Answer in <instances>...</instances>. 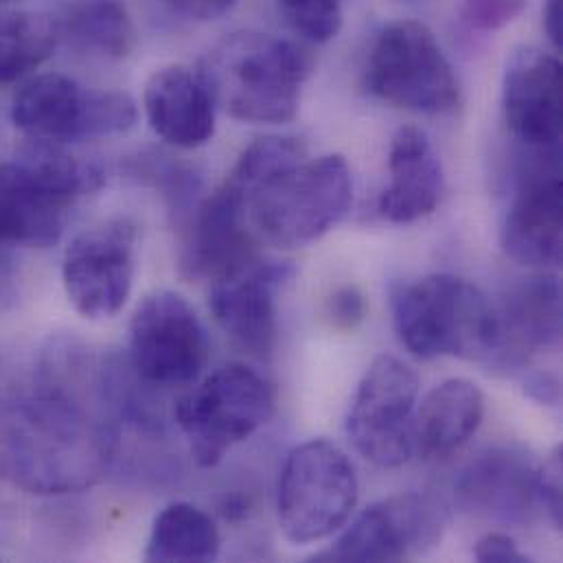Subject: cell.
<instances>
[{"instance_id": "7", "label": "cell", "mask_w": 563, "mask_h": 563, "mask_svg": "<svg viewBox=\"0 0 563 563\" xmlns=\"http://www.w3.org/2000/svg\"><path fill=\"white\" fill-rule=\"evenodd\" d=\"M360 483L349 456L324 439L296 445L283 461L277 514L291 544H313L340 531L357 507Z\"/></svg>"}, {"instance_id": "4", "label": "cell", "mask_w": 563, "mask_h": 563, "mask_svg": "<svg viewBox=\"0 0 563 563\" xmlns=\"http://www.w3.org/2000/svg\"><path fill=\"white\" fill-rule=\"evenodd\" d=\"M390 305L399 340L415 357L450 355L500 364L498 311L474 283L454 275H430L397 285Z\"/></svg>"}, {"instance_id": "3", "label": "cell", "mask_w": 563, "mask_h": 563, "mask_svg": "<svg viewBox=\"0 0 563 563\" xmlns=\"http://www.w3.org/2000/svg\"><path fill=\"white\" fill-rule=\"evenodd\" d=\"M103 172L55 143L31 141L0 163V264L13 249H48L70 209L103 185Z\"/></svg>"}, {"instance_id": "15", "label": "cell", "mask_w": 563, "mask_h": 563, "mask_svg": "<svg viewBox=\"0 0 563 563\" xmlns=\"http://www.w3.org/2000/svg\"><path fill=\"white\" fill-rule=\"evenodd\" d=\"M180 268L189 279L213 283L262 257L242 196L224 183L187 216Z\"/></svg>"}, {"instance_id": "10", "label": "cell", "mask_w": 563, "mask_h": 563, "mask_svg": "<svg viewBox=\"0 0 563 563\" xmlns=\"http://www.w3.org/2000/svg\"><path fill=\"white\" fill-rule=\"evenodd\" d=\"M419 379L395 355H379L366 368L351 410L346 434L353 448L379 467H401L415 452V406Z\"/></svg>"}, {"instance_id": "17", "label": "cell", "mask_w": 563, "mask_h": 563, "mask_svg": "<svg viewBox=\"0 0 563 563\" xmlns=\"http://www.w3.org/2000/svg\"><path fill=\"white\" fill-rule=\"evenodd\" d=\"M511 134L529 152L562 150L563 73L555 55L525 46L511 55L503 81Z\"/></svg>"}, {"instance_id": "9", "label": "cell", "mask_w": 563, "mask_h": 563, "mask_svg": "<svg viewBox=\"0 0 563 563\" xmlns=\"http://www.w3.org/2000/svg\"><path fill=\"white\" fill-rule=\"evenodd\" d=\"M366 86L382 101L421 114H445L461 103L456 73L437 35L419 20H397L379 33Z\"/></svg>"}, {"instance_id": "25", "label": "cell", "mask_w": 563, "mask_h": 563, "mask_svg": "<svg viewBox=\"0 0 563 563\" xmlns=\"http://www.w3.org/2000/svg\"><path fill=\"white\" fill-rule=\"evenodd\" d=\"M57 22L33 11L0 13V86L35 73L55 51Z\"/></svg>"}, {"instance_id": "35", "label": "cell", "mask_w": 563, "mask_h": 563, "mask_svg": "<svg viewBox=\"0 0 563 563\" xmlns=\"http://www.w3.org/2000/svg\"><path fill=\"white\" fill-rule=\"evenodd\" d=\"M9 2H13V0H0V7H4V4H9Z\"/></svg>"}, {"instance_id": "1", "label": "cell", "mask_w": 563, "mask_h": 563, "mask_svg": "<svg viewBox=\"0 0 563 563\" xmlns=\"http://www.w3.org/2000/svg\"><path fill=\"white\" fill-rule=\"evenodd\" d=\"M92 364L84 375L42 379L0 404V474L35 496L92 487L117 450L108 388Z\"/></svg>"}, {"instance_id": "24", "label": "cell", "mask_w": 563, "mask_h": 563, "mask_svg": "<svg viewBox=\"0 0 563 563\" xmlns=\"http://www.w3.org/2000/svg\"><path fill=\"white\" fill-rule=\"evenodd\" d=\"M57 29L59 37H66L75 48L103 59H123L136 46V29L128 11L114 0L77 2Z\"/></svg>"}, {"instance_id": "32", "label": "cell", "mask_w": 563, "mask_h": 563, "mask_svg": "<svg viewBox=\"0 0 563 563\" xmlns=\"http://www.w3.org/2000/svg\"><path fill=\"white\" fill-rule=\"evenodd\" d=\"M174 11L189 20H216L224 15L238 0H167Z\"/></svg>"}, {"instance_id": "30", "label": "cell", "mask_w": 563, "mask_h": 563, "mask_svg": "<svg viewBox=\"0 0 563 563\" xmlns=\"http://www.w3.org/2000/svg\"><path fill=\"white\" fill-rule=\"evenodd\" d=\"M366 313L364 296L357 287H340L331 294L327 302V316L338 329H355Z\"/></svg>"}, {"instance_id": "5", "label": "cell", "mask_w": 563, "mask_h": 563, "mask_svg": "<svg viewBox=\"0 0 563 563\" xmlns=\"http://www.w3.org/2000/svg\"><path fill=\"white\" fill-rule=\"evenodd\" d=\"M242 200L260 240L279 249H300L320 240L349 213L353 178L344 156L327 154L305 158Z\"/></svg>"}, {"instance_id": "13", "label": "cell", "mask_w": 563, "mask_h": 563, "mask_svg": "<svg viewBox=\"0 0 563 563\" xmlns=\"http://www.w3.org/2000/svg\"><path fill=\"white\" fill-rule=\"evenodd\" d=\"M448 516L441 503L401 494L368 507L318 562H401L439 544Z\"/></svg>"}, {"instance_id": "21", "label": "cell", "mask_w": 563, "mask_h": 563, "mask_svg": "<svg viewBox=\"0 0 563 563\" xmlns=\"http://www.w3.org/2000/svg\"><path fill=\"white\" fill-rule=\"evenodd\" d=\"M503 355L500 366H520L531 353L558 349L562 342V285L553 275L514 283L496 305Z\"/></svg>"}, {"instance_id": "31", "label": "cell", "mask_w": 563, "mask_h": 563, "mask_svg": "<svg viewBox=\"0 0 563 563\" xmlns=\"http://www.w3.org/2000/svg\"><path fill=\"white\" fill-rule=\"evenodd\" d=\"M474 558L483 563H527L531 562L529 555H525L514 538L505 533H487L481 538L474 547Z\"/></svg>"}, {"instance_id": "29", "label": "cell", "mask_w": 563, "mask_h": 563, "mask_svg": "<svg viewBox=\"0 0 563 563\" xmlns=\"http://www.w3.org/2000/svg\"><path fill=\"white\" fill-rule=\"evenodd\" d=\"M540 505L555 529H562V448H558L540 472Z\"/></svg>"}, {"instance_id": "8", "label": "cell", "mask_w": 563, "mask_h": 563, "mask_svg": "<svg viewBox=\"0 0 563 563\" xmlns=\"http://www.w3.org/2000/svg\"><path fill=\"white\" fill-rule=\"evenodd\" d=\"M136 119V103L128 92L86 88L59 73L29 77L11 101L13 125L31 141L55 145L119 136Z\"/></svg>"}, {"instance_id": "34", "label": "cell", "mask_w": 563, "mask_h": 563, "mask_svg": "<svg viewBox=\"0 0 563 563\" xmlns=\"http://www.w3.org/2000/svg\"><path fill=\"white\" fill-rule=\"evenodd\" d=\"M544 29L555 48H562L563 42V0H547L544 7Z\"/></svg>"}, {"instance_id": "23", "label": "cell", "mask_w": 563, "mask_h": 563, "mask_svg": "<svg viewBox=\"0 0 563 563\" xmlns=\"http://www.w3.org/2000/svg\"><path fill=\"white\" fill-rule=\"evenodd\" d=\"M222 538L209 514L189 503L165 507L152 527L145 549L147 562H213Z\"/></svg>"}, {"instance_id": "12", "label": "cell", "mask_w": 563, "mask_h": 563, "mask_svg": "<svg viewBox=\"0 0 563 563\" xmlns=\"http://www.w3.org/2000/svg\"><path fill=\"white\" fill-rule=\"evenodd\" d=\"M139 229L110 218L81 231L64 253L62 282L70 305L88 320L117 316L130 298L136 273Z\"/></svg>"}, {"instance_id": "2", "label": "cell", "mask_w": 563, "mask_h": 563, "mask_svg": "<svg viewBox=\"0 0 563 563\" xmlns=\"http://www.w3.org/2000/svg\"><path fill=\"white\" fill-rule=\"evenodd\" d=\"M313 57L300 44L260 31L220 40L198 75L218 108L244 123H287L296 117Z\"/></svg>"}, {"instance_id": "27", "label": "cell", "mask_w": 563, "mask_h": 563, "mask_svg": "<svg viewBox=\"0 0 563 563\" xmlns=\"http://www.w3.org/2000/svg\"><path fill=\"white\" fill-rule=\"evenodd\" d=\"M285 22L307 42H329L342 26V0H277Z\"/></svg>"}, {"instance_id": "14", "label": "cell", "mask_w": 563, "mask_h": 563, "mask_svg": "<svg viewBox=\"0 0 563 563\" xmlns=\"http://www.w3.org/2000/svg\"><path fill=\"white\" fill-rule=\"evenodd\" d=\"M503 224L507 255L525 266L555 268L562 264V150L529 152Z\"/></svg>"}, {"instance_id": "22", "label": "cell", "mask_w": 563, "mask_h": 563, "mask_svg": "<svg viewBox=\"0 0 563 563\" xmlns=\"http://www.w3.org/2000/svg\"><path fill=\"white\" fill-rule=\"evenodd\" d=\"M483 417V390L470 379H448L426 395L415 415V450L428 459H443L476 434Z\"/></svg>"}, {"instance_id": "28", "label": "cell", "mask_w": 563, "mask_h": 563, "mask_svg": "<svg viewBox=\"0 0 563 563\" xmlns=\"http://www.w3.org/2000/svg\"><path fill=\"white\" fill-rule=\"evenodd\" d=\"M527 0H463V20L478 31H498L511 24Z\"/></svg>"}, {"instance_id": "16", "label": "cell", "mask_w": 563, "mask_h": 563, "mask_svg": "<svg viewBox=\"0 0 563 563\" xmlns=\"http://www.w3.org/2000/svg\"><path fill=\"white\" fill-rule=\"evenodd\" d=\"M540 472L542 465L525 448H489L461 472L456 500L474 516L522 527L542 509Z\"/></svg>"}, {"instance_id": "11", "label": "cell", "mask_w": 563, "mask_h": 563, "mask_svg": "<svg viewBox=\"0 0 563 563\" xmlns=\"http://www.w3.org/2000/svg\"><path fill=\"white\" fill-rule=\"evenodd\" d=\"M209 335L185 296L161 289L141 300L130 322V366L154 386L196 382L209 362Z\"/></svg>"}, {"instance_id": "33", "label": "cell", "mask_w": 563, "mask_h": 563, "mask_svg": "<svg viewBox=\"0 0 563 563\" xmlns=\"http://www.w3.org/2000/svg\"><path fill=\"white\" fill-rule=\"evenodd\" d=\"M525 390L536 401H542V404H549V406H558L560 404V395H562L560 382L551 373H536V375H531L525 382Z\"/></svg>"}, {"instance_id": "20", "label": "cell", "mask_w": 563, "mask_h": 563, "mask_svg": "<svg viewBox=\"0 0 563 563\" xmlns=\"http://www.w3.org/2000/svg\"><path fill=\"white\" fill-rule=\"evenodd\" d=\"M390 183L377 200V211L390 224H412L428 218L441 202V158L419 128L397 130L388 152Z\"/></svg>"}, {"instance_id": "18", "label": "cell", "mask_w": 563, "mask_h": 563, "mask_svg": "<svg viewBox=\"0 0 563 563\" xmlns=\"http://www.w3.org/2000/svg\"><path fill=\"white\" fill-rule=\"evenodd\" d=\"M291 266L266 260L211 283V311L222 331L249 355L268 360L277 346V294Z\"/></svg>"}, {"instance_id": "19", "label": "cell", "mask_w": 563, "mask_h": 563, "mask_svg": "<svg viewBox=\"0 0 563 563\" xmlns=\"http://www.w3.org/2000/svg\"><path fill=\"white\" fill-rule=\"evenodd\" d=\"M150 128L169 145L196 150L216 134L218 106L198 73L185 66L156 70L143 95Z\"/></svg>"}, {"instance_id": "26", "label": "cell", "mask_w": 563, "mask_h": 563, "mask_svg": "<svg viewBox=\"0 0 563 563\" xmlns=\"http://www.w3.org/2000/svg\"><path fill=\"white\" fill-rule=\"evenodd\" d=\"M307 158L302 141L291 136H266L251 143L238 158L227 183L242 196L282 176L283 172Z\"/></svg>"}, {"instance_id": "6", "label": "cell", "mask_w": 563, "mask_h": 563, "mask_svg": "<svg viewBox=\"0 0 563 563\" xmlns=\"http://www.w3.org/2000/svg\"><path fill=\"white\" fill-rule=\"evenodd\" d=\"M275 412L268 382L244 364L213 371L174 408L176 423L200 467H216L240 443L262 430Z\"/></svg>"}]
</instances>
